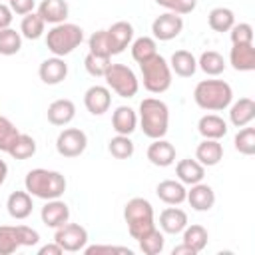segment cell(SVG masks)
I'll list each match as a JSON object with an SVG mask.
<instances>
[{"mask_svg":"<svg viewBox=\"0 0 255 255\" xmlns=\"http://www.w3.org/2000/svg\"><path fill=\"white\" fill-rule=\"evenodd\" d=\"M66 177L60 171L54 169H44V167H36L30 169L24 177V187L32 197L38 199H58L64 195L66 191Z\"/></svg>","mask_w":255,"mask_h":255,"instance_id":"6da1fadb","label":"cell"},{"mask_svg":"<svg viewBox=\"0 0 255 255\" xmlns=\"http://www.w3.org/2000/svg\"><path fill=\"white\" fill-rule=\"evenodd\" d=\"M139 126L143 135L149 139H159L167 133L169 126V108L157 98H145L139 104Z\"/></svg>","mask_w":255,"mask_h":255,"instance_id":"7a4b0ae2","label":"cell"},{"mask_svg":"<svg viewBox=\"0 0 255 255\" xmlns=\"http://www.w3.org/2000/svg\"><path fill=\"white\" fill-rule=\"evenodd\" d=\"M193 100L201 110L221 112L231 106L233 90L223 80H201L193 90Z\"/></svg>","mask_w":255,"mask_h":255,"instance_id":"3957f363","label":"cell"},{"mask_svg":"<svg viewBox=\"0 0 255 255\" xmlns=\"http://www.w3.org/2000/svg\"><path fill=\"white\" fill-rule=\"evenodd\" d=\"M82 42H84V30L78 24H70V22L54 24L46 34V48L60 58L72 54Z\"/></svg>","mask_w":255,"mask_h":255,"instance_id":"277c9868","label":"cell"},{"mask_svg":"<svg viewBox=\"0 0 255 255\" xmlns=\"http://www.w3.org/2000/svg\"><path fill=\"white\" fill-rule=\"evenodd\" d=\"M124 219L128 223L129 235L137 241L141 235H145L149 229L155 227L153 223V207L143 197H133L124 207Z\"/></svg>","mask_w":255,"mask_h":255,"instance_id":"5b68a950","label":"cell"},{"mask_svg":"<svg viewBox=\"0 0 255 255\" xmlns=\"http://www.w3.org/2000/svg\"><path fill=\"white\" fill-rule=\"evenodd\" d=\"M141 78H143V88L151 94H163L171 86V68L167 60L159 54H153L145 62L139 64Z\"/></svg>","mask_w":255,"mask_h":255,"instance_id":"8992f818","label":"cell"},{"mask_svg":"<svg viewBox=\"0 0 255 255\" xmlns=\"http://www.w3.org/2000/svg\"><path fill=\"white\" fill-rule=\"evenodd\" d=\"M40 233L28 225H0V255H12L20 247H32Z\"/></svg>","mask_w":255,"mask_h":255,"instance_id":"52a82bcc","label":"cell"},{"mask_svg":"<svg viewBox=\"0 0 255 255\" xmlns=\"http://www.w3.org/2000/svg\"><path fill=\"white\" fill-rule=\"evenodd\" d=\"M108 88H112L120 98H133L139 90V82L131 68L126 64H110L104 74Z\"/></svg>","mask_w":255,"mask_h":255,"instance_id":"ba28073f","label":"cell"},{"mask_svg":"<svg viewBox=\"0 0 255 255\" xmlns=\"http://www.w3.org/2000/svg\"><path fill=\"white\" fill-rule=\"evenodd\" d=\"M88 147V135L80 128H66L56 137V151L62 157H78Z\"/></svg>","mask_w":255,"mask_h":255,"instance_id":"9c48e42d","label":"cell"},{"mask_svg":"<svg viewBox=\"0 0 255 255\" xmlns=\"http://www.w3.org/2000/svg\"><path fill=\"white\" fill-rule=\"evenodd\" d=\"M54 241L70 253L82 251L88 245V231L86 227H82L80 223H64L62 227L56 229L54 233Z\"/></svg>","mask_w":255,"mask_h":255,"instance_id":"30bf717a","label":"cell"},{"mask_svg":"<svg viewBox=\"0 0 255 255\" xmlns=\"http://www.w3.org/2000/svg\"><path fill=\"white\" fill-rule=\"evenodd\" d=\"M181 30H183V18L173 12H163L151 22L153 38L161 40V42H169V40L177 38L181 34Z\"/></svg>","mask_w":255,"mask_h":255,"instance_id":"8fae6325","label":"cell"},{"mask_svg":"<svg viewBox=\"0 0 255 255\" xmlns=\"http://www.w3.org/2000/svg\"><path fill=\"white\" fill-rule=\"evenodd\" d=\"M40 217H42V223L46 227L58 229V227H62L64 223L70 221V207L60 197L58 199H48L46 205L40 211Z\"/></svg>","mask_w":255,"mask_h":255,"instance_id":"7c38bea8","label":"cell"},{"mask_svg":"<svg viewBox=\"0 0 255 255\" xmlns=\"http://www.w3.org/2000/svg\"><path fill=\"white\" fill-rule=\"evenodd\" d=\"M110 104H112V94H110V88L106 86H90L84 94V106L86 110L92 114V116H102L110 110Z\"/></svg>","mask_w":255,"mask_h":255,"instance_id":"4fadbf2b","label":"cell"},{"mask_svg":"<svg viewBox=\"0 0 255 255\" xmlns=\"http://www.w3.org/2000/svg\"><path fill=\"white\" fill-rule=\"evenodd\" d=\"M108 38H110V46H112V56L122 54L133 40V26L126 20L114 22L108 30Z\"/></svg>","mask_w":255,"mask_h":255,"instance_id":"5bb4252c","label":"cell"},{"mask_svg":"<svg viewBox=\"0 0 255 255\" xmlns=\"http://www.w3.org/2000/svg\"><path fill=\"white\" fill-rule=\"evenodd\" d=\"M38 76H40V80H42L44 84L56 86V84H60V82L66 80V76H68V64H66L60 56L46 58V60L40 64V68H38Z\"/></svg>","mask_w":255,"mask_h":255,"instance_id":"9a60e30c","label":"cell"},{"mask_svg":"<svg viewBox=\"0 0 255 255\" xmlns=\"http://www.w3.org/2000/svg\"><path fill=\"white\" fill-rule=\"evenodd\" d=\"M185 199L189 201V205L195 209V211H209L213 205H215V191L211 185L207 183H193L191 189L187 191Z\"/></svg>","mask_w":255,"mask_h":255,"instance_id":"2e32d148","label":"cell"},{"mask_svg":"<svg viewBox=\"0 0 255 255\" xmlns=\"http://www.w3.org/2000/svg\"><path fill=\"white\" fill-rule=\"evenodd\" d=\"M229 64L237 72H253L255 70V48L253 44H233L229 52Z\"/></svg>","mask_w":255,"mask_h":255,"instance_id":"e0dca14e","label":"cell"},{"mask_svg":"<svg viewBox=\"0 0 255 255\" xmlns=\"http://www.w3.org/2000/svg\"><path fill=\"white\" fill-rule=\"evenodd\" d=\"M147 159L157 167H167L175 161V147L167 139H153L147 147Z\"/></svg>","mask_w":255,"mask_h":255,"instance_id":"ac0fdd59","label":"cell"},{"mask_svg":"<svg viewBox=\"0 0 255 255\" xmlns=\"http://www.w3.org/2000/svg\"><path fill=\"white\" fill-rule=\"evenodd\" d=\"M112 128L120 135H131L137 128V114L129 106H118L112 114Z\"/></svg>","mask_w":255,"mask_h":255,"instance_id":"d6986e66","label":"cell"},{"mask_svg":"<svg viewBox=\"0 0 255 255\" xmlns=\"http://www.w3.org/2000/svg\"><path fill=\"white\" fill-rule=\"evenodd\" d=\"M197 131L203 139H221L227 133V122L217 114H205L197 122Z\"/></svg>","mask_w":255,"mask_h":255,"instance_id":"ffe728a7","label":"cell"},{"mask_svg":"<svg viewBox=\"0 0 255 255\" xmlns=\"http://www.w3.org/2000/svg\"><path fill=\"white\" fill-rule=\"evenodd\" d=\"M185 225H187V213L179 207H165L159 213V227L163 233L177 235L185 229Z\"/></svg>","mask_w":255,"mask_h":255,"instance_id":"44dd1931","label":"cell"},{"mask_svg":"<svg viewBox=\"0 0 255 255\" xmlns=\"http://www.w3.org/2000/svg\"><path fill=\"white\" fill-rule=\"evenodd\" d=\"M155 193L157 197L167 203V205H179L185 201V195H187V189L181 181H175V179H163L157 183L155 187Z\"/></svg>","mask_w":255,"mask_h":255,"instance_id":"7402d4cb","label":"cell"},{"mask_svg":"<svg viewBox=\"0 0 255 255\" xmlns=\"http://www.w3.org/2000/svg\"><path fill=\"white\" fill-rule=\"evenodd\" d=\"M38 14L48 24H62L70 14V6L66 0H42L38 6Z\"/></svg>","mask_w":255,"mask_h":255,"instance_id":"603a6c76","label":"cell"},{"mask_svg":"<svg viewBox=\"0 0 255 255\" xmlns=\"http://www.w3.org/2000/svg\"><path fill=\"white\" fill-rule=\"evenodd\" d=\"M46 116H48V122L54 126H68L76 116V106L72 100L62 98V100H56L48 106Z\"/></svg>","mask_w":255,"mask_h":255,"instance_id":"cb8c5ba5","label":"cell"},{"mask_svg":"<svg viewBox=\"0 0 255 255\" xmlns=\"http://www.w3.org/2000/svg\"><path fill=\"white\" fill-rule=\"evenodd\" d=\"M195 159L203 167H213L223 159V145L219 143V139H203L201 143H197Z\"/></svg>","mask_w":255,"mask_h":255,"instance_id":"d4e9b609","label":"cell"},{"mask_svg":"<svg viewBox=\"0 0 255 255\" xmlns=\"http://www.w3.org/2000/svg\"><path fill=\"white\" fill-rule=\"evenodd\" d=\"M175 175L183 185H193L203 181L205 177V167L197 159H179L175 165Z\"/></svg>","mask_w":255,"mask_h":255,"instance_id":"484cf974","label":"cell"},{"mask_svg":"<svg viewBox=\"0 0 255 255\" xmlns=\"http://www.w3.org/2000/svg\"><path fill=\"white\" fill-rule=\"evenodd\" d=\"M255 118V102L251 98H239L235 104H231L229 110V122L235 128H243L249 126Z\"/></svg>","mask_w":255,"mask_h":255,"instance_id":"4316f807","label":"cell"},{"mask_svg":"<svg viewBox=\"0 0 255 255\" xmlns=\"http://www.w3.org/2000/svg\"><path fill=\"white\" fill-rule=\"evenodd\" d=\"M32 195L28 191H12L6 199V209L14 219H26L32 213Z\"/></svg>","mask_w":255,"mask_h":255,"instance_id":"83f0119b","label":"cell"},{"mask_svg":"<svg viewBox=\"0 0 255 255\" xmlns=\"http://www.w3.org/2000/svg\"><path fill=\"white\" fill-rule=\"evenodd\" d=\"M169 68L171 72H175L179 78H191L197 70V60L191 52L187 50H177L171 54V60H169Z\"/></svg>","mask_w":255,"mask_h":255,"instance_id":"f1b7e54d","label":"cell"},{"mask_svg":"<svg viewBox=\"0 0 255 255\" xmlns=\"http://www.w3.org/2000/svg\"><path fill=\"white\" fill-rule=\"evenodd\" d=\"M207 22H209V28L213 32H229L231 26L235 24V14L231 8H225V6H217L209 12L207 16Z\"/></svg>","mask_w":255,"mask_h":255,"instance_id":"f546056e","label":"cell"},{"mask_svg":"<svg viewBox=\"0 0 255 255\" xmlns=\"http://www.w3.org/2000/svg\"><path fill=\"white\" fill-rule=\"evenodd\" d=\"M183 233V239H181V243H185V245H189L195 253H199V251H203L205 247H207V239H209V233H207V229L203 227V225H199V223H193V225H185V229L181 231Z\"/></svg>","mask_w":255,"mask_h":255,"instance_id":"4dcf8cb0","label":"cell"},{"mask_svg":"<svg viewBox=\"0 0 255 255\" xmlns=\"http://www.w3.org/2000/svg\"><path fill=\"white\" fill-rule=\"evenodd\" d=\"M14 159H28L36 153V139L28 133H18V137L12 141L10 149L6 151Z\"/></svg>","mask_w":255,"mask_h":255,"instance_id":"1f68e13d","label":"cell"},{"mask_svg":"<svg viewBox=\"0 0 255 255\" xmlns=\"http://www.w3.org/2000/svg\"><path fill=\"white\" fill-rule=\"evenodd\" d=\"M44 28H46V22L42 20V16L38 12L26 14L20 22V34L28 40H38L44 34Z\"/></svg>","mask_w":255,"mask_h":255,"instance_id":"d6a6232c","label":"cell"},{"mask_svg":"<svg viewBox=\"0 0 255 255\" xmlns=\"http://www.w3.org/2000/svg\"><path fill=\"white\" fill-rule=\"evenodd\" d=\"M197 68H201L207 76H219L223 70H225V60L219 52L215 50H207L199 56L197 60Z\"/></svg>","mask_w":255,"mask_h":255,"instance_id":"836d02e7","label":"cell"},{"mask_svg":"<svg viewBox=\"0 0 255 255\" xmlns=\"http://www.w3.org/2000/svg\"><path fill=\"white\" fill-rule=\"evenodd\" d=\"M153 54H157V44H155V38H149V36H141V38H135L131 42V58L141 64L145 62L147 58H151Z\"/></svg>","mask_w":255,"mask_h":255,"instance_id":"e575fe53","label":"cell"},{"mask_svg":"<svg viewBox=\"0 0 255 255\" xmlns=\"http://www.w3.org/2000/svg\"><path fill=\"white\" fill-rule=\"evenodd\" d=\"M137 243H139V249L145 253V255H157V253H161L163 251V245H165V237H163V233L159 231V229H149L145 235H141L139 239H137Z\"/></svg>","mask_w":255,"mask_h":255,"instance_id":"d590c367","label":"cell"},{"mask_svg":"<svg viewBox=\"0 0 255 255\" xmlns=\"http://www.w3.org/2000/svg\"><path fill=\"white\" fill-rule=\"evenodd\" d=\"M22 48V34L14 28L0 30V54L2 56H14Z\"/></svg>","mask_w":255,"mask_h":255,"instance_id":"8d00e7d4","label":"cell"},{"mask_svg":"<svg viewBox=\"0 0 255 255\" xmlns=\"http://www.w3.org/2000/svg\"><path fill=\"white\" fill-rule=\"evenodd\" d=\"M133 141L129 139V135H116V137H112L110 139V143H108V151L116 157V159H128V157H131L133 155Z\"/></svg>","mask_w":255,"mask_h":255,"instance_id":"74e56055","label":"cell"},{"mask_svg":"<svg viewBox=\"0 0 255 255\" xmlns=\"http://www.w3.org/2000/svg\"><path fill=\"white\" fill-rule=\"evenodd\" d=\"M235 149L243 155H253L255 153V128H249V126H243V129L237 131L235 139Z\"/></svg>","mask_w":255,"mask_h":255,"instance_id":"f35d334b","label":"cell"},{"mask_svg":"<svg viewBox=\"0 0 255 255\" xmlns=\"http://www.w3.org/2000/svg\"><path fill=\"white\" fill-rule=\"evenodd\" d=\"M88 46H90V54L112 58V46H110V38H108V32L106 30L94 32L90 36V40H88Z\"/></svg>","mask_w":255,"mask_h":255,"instance_id":"ab89813d","label":"cell"},{"mask_svg":"<svg viewBox=\"0 0 255 255\" xmlns=\"http://www.w3.org/2000/svg\"><path fill=\"white\" fill-rule=\"evenodd\" d=\"M110 64H112V58L96 56V54H90V52H88V56L84 58V68H86V72H88L90 76H94V78H104V74H106V70L110 68Z\"/></svg>","mask_w":255,"mask_h":255,"instance_id":"60d3db41","label":"cell"},{"mask_svg":"<svg viewBox=\"0 0 255 255\" xmlns=\"http://www.w3.org/2000/svg\"><path fill=\"white\" fill-rule=\"evenodd\" d=\"M20 129L4 116H0V151H8L12 141L18 137Z\"/></svg>","mask_w":255,"mask_h":255,"instance_id":"b9f144b4","label":"cell"},{"mask_svg":"<svg viewBox=\"0 0 255 255\" xmlns=\"http://www.w3.org/2000/svg\"><path fill=\"white\" fill-rule=\"evenodd\" d=\"M231 44H253V26L247 22L233 24L229 30Z\"/></svg>","mask_w":255,"mask_h":255,"instance_id":"7bdbcfd3","label":"cell"},{"mask_svg":"<svg viewBox=\"0 0 255 255\" xmlns=\"http://www.w3.org/2000/svg\"><path fill=\"white\" fill-rule=\"evenodd\" d=\"M155 4L167 8V10L173 12V14L183 16V14H191V12L195 10L197 0H155Z\"/></svg>","mask_w":255,"mask_h":255,"instance_id":"ee69618b","label":"cell"},{"mask_svg":"<svg viewBox=\"0 0 255 255\" xmlns=\"http://www.w3.org/2000/svg\"><path fill=\"white\" fill-rule=\"evenodd\" d=\"M86 255H100V253H126V255H131V249L128 247H114V245H92V247H84L82 249Z\"/></svg>","mask_w":255,"mask_h":255,"instance_id":"f6af8a7d","label":"cell"},{"mask_svg":"<svg viewBox=\"0 0 255 255\" xmlns=\"http://www.w3.org/2000/svg\"><path fill=\"white\" fill-rule=\"evenodd\" d=\"M8 6H10V10H12V14L26 16V14L34 12L36 2H34V0H8Z\"/></svg>","mask_w":255,"mask_h":255,"instance_id":"bcb514c9","label":"cell"},{"mask_svg":"<svg viewBox=\"0 0 255 255\" xmlns=\"http://www.w3.org/2000/svg\"><path fill=\"white\" fill-rule=\"evenodd\" d=\"M12 18H14V14H12L10 6H6V4H2V2H0V30L10 28Z\"/></svg>","mask_w":255,"mask_h":255,"instance_id":"7dc6e473","label":"cell"},{"mask_svg":"<svg viewBox=\"0 0 255 255\" xmlns=\"http://www.w3.org/2000/svg\"><path fill=\"white\" fill-rule=\"evenodd\" d=\"M64 253V249L54 241V243H48V245H44V247H40L38 249V255H62Z\"/></svg>","mask_w":255,"mask_h":255,"instance_id":"c3c4849f","label":"cell"},{"mask_svg":"<svg viewBox=\"0 0 255 255\" xmlns=\"http://www.w3.org/2000/svg\"><path fill=\"white\" fill-rule=\"evenodd\" d=\"M171 255H197L189 245H185V243H181V245H177V247H173L171 249Z\"/></svg>","mask_w":255,"mask_h":255,"instance_id":"681fc988","label":"cell"},{"mask_svg":"<svg viewBox=\"0 0 255 255\" xmlns=\"http://www.w3.org/2000/svg\"><path fill=\"white\" fill-rule=\"evenodd\" d=\"M6 175H8V165H6L4 159H0V187H2L4 181H6Z\"/></svg>","mask_w":255,"mask_h":255,"instance_id":"f907efd6","label":"cell"}]
</instances>
